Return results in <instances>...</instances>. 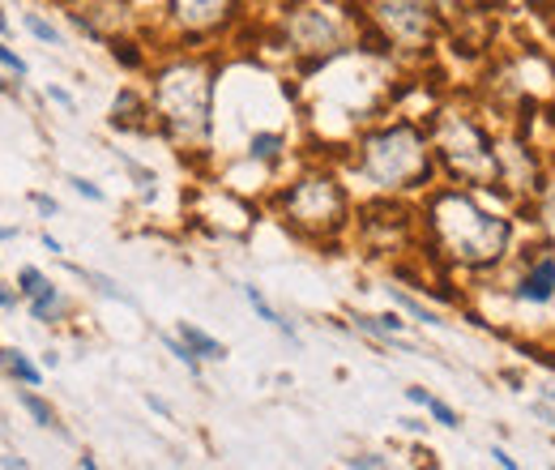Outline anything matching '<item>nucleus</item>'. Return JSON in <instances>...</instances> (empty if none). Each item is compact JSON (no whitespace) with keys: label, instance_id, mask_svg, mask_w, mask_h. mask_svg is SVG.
Listing matches in <instances>:
<instances>
[{"label":"nucleus","instance_id":"f257e3e1","mask_svg":"<svg viewBox=\"0 0 555 470\" xmlns=\"http://www.w3.org/2000/svg\"><path fill=\"white\" fill-rule=\"evenodd\" d=\"M214 90L218 61L202 52H176L150 68L154 134L167 137L180 154L206 150L214 137Z\"/></svg>","mask_w":555,"mask_h":470},{"label":"nucleus","instance_id":"f03ea898","mask_svg":"<svg viewBox=\"0 0 555 470\" xmlns=\"http://www.w3.org/2000/svg\"><path fill=\"white\" fill-rule=\"evenodd\" d=\"M350 167L380 198L418 193L440 172L436 150H431V134L423 125H415V120H406V116L363 129L359 141H354V150H350Z\"/></svg>","mask_w":555,"mask_h":470},{"label":"nucleus","instance_id":"7ed1b4c3","mask_svg":"<svg viewBox=\"0 0 555 470\" xmlns=\"http://www.w3.org/2000/svg\"><path fill=\"white\" fill-rule=\"evenodd\" d=\"M423 227L431 253L457 266H491L508 249V218L483 209L466 189H436L423 205Z\"/></svg>","mask_w":555,"mask_h":470},{"label":"nucleus","instance_id":"20e7f679","mask_svg":"<svg viewBox=\"0 0 555 470\" xmlns=\"http://www.w3.org/2000/svg\"><path fill=\"white\" fill-rule=\"evenodd\" d=\"M274 214L291 236L308 244H338L354 223L350 189L334 167H304L274 193Z\"/></svg>","mask_w":555,"mask_h":470},{"label":"nucleus","instance_id":"39448f33","mask_svg":"<svg viewBox=\"0 0 555 470\" xmlns=\"http://www.w3.org/2000/svg\"><path fill=\"white\" fill-rule=\"evenodd\" d=\"M363 35V0H295L282 13V43L304 65H325Z\"/></svg>","mask_w":555,"mask_h":470},{"label":"nucleus","instance_id":"423d86ee","mask_svg":"<svg viewBox=\"0 0 555 470\" xmlns=\"http://www.w3.org/2000/svg\"><path fill=\"white\" fill-rule=\"evenodd\" d=\"M431 150L444 176H453L457 185H491L500 180V154L487 129L470 116V112H436L431 120Z\"/></svg>","mask_w":555,"mask_h":470},{"label":"nucleus","instance_id":"0eeeda50","mask_svg":"<svg viewBox=\"0 0 555 470\" xmlns=\"http://www.w3.org/2000/svg\"><path fill=\"white\" fill-rule=\"evenodd\" d=\"M363 17L389 52H427L440 35V9L427 0H363Z\"/></svg>","mask_w":555,"mask_h":470},{"label":"nucleus","instance_id":"6e6552de","mask_svg":"<svg viewBox=\"0 0 555 470\" xmlns=\"http://www.w3.org/2000/svg\"><path fill=\"white\" fill-rule=\"evenodd\" d=\"M167 4V22L184 43H206L227 35V26H235L240 17V0H163Z\"/></svg>","mask_w":555,"mask_h":470},{"label":"nucleus","instance_id":"1a4fd4ad","mask_svg":"<svg viewBox=\"0 0 555 470\" xmlns=\"http://www.w3.org/2000/svg\"><path fill=\"white\" fill-rule=\"evenodd\" d=\"M107 125L116 134H150L154 129V107H150V94H141L133 86H125L116 99H112V116Z\"/></svg>","mask_w":555,"mask_h":470},{"label":"nucleus","instance_id":"9d476101","mask_svg":"<svg viewBox=\"0 0 555 470\" xmlns=\"http://www.w3.org/2000/svg\"><path fill=\"white\" fill-rule=\"evenodd\" d=\"M13 398H17V406L26 410V419H30L35 428H43V432H56L61 441H69V428L61 423V410L48 403V398H43L35 385H17V390H13Z\"/></svg>","mask_w":555,"mask_h":470},{"label":"nucleus","instance_id":"9b49d317","mask_svg":"<svg viewBox=\"0 0 555 470\" xmlns=\"http://www.w3.org/2000/svg\"><path fill=\"white\" fill-rule=\"evenodd\" d=\"M26 317L39 321V326H61V321L69 317V300H65V291L48 278V282L26 300Z\"/></svg>","mask_w":555,"mask_h":470},{"label":"nucleus","instance_id":"f8f14e48","mask_svg":"<svg viewBox=\"0 0 555 470\" xmlns=\"http://www.w3.org/2000/svg\"><path fill=\"white\" fill-rule=\"evenodd\" d=\"M521 304H547L555 295V257H539V262H530L526 269V278L517 282V291H513Z\"/></svg>","mask_w":555,"mask_h":470},{"label":"nucleus","instance_id":"ddd939ff","mask_svg":"<svg viewBox=\"0 0 555 470\" xmlns=\"http://www.w3.org/2000/svg\"><path fill=\"white\" fill-rule=\"evenodd\" d=\"M0 372L13 381V385H43V364H35L22 346H0Z\"/></svg>","mask_w":555,"mask_h":470},{"label":"nucleus","instance_id":"4468645a","mask_svg":"<svg viewBox=\"0 0 555 470\" xmlns=\"http://www.w3.org/2000/svg\"><path fill=\"white\" fill-rule=\"evenodd\" d=\"M65 266H69V274L73 278H81L90 291H99L103 300H116V304H129V308H138V300L116 282V278H107V274H99V269H86V266H77V262H69V257H61Z\"/></svg>","mask_w":555,"mask_h":470},{"label":"nucleus","instance_id":"2eb2a0df","mask_svg":"<svg viewBox=\"0 0 555 470\" xmlns=\"http://www.w3.org/2000/svg\"><path fill=\"white\" fill-rule=\"evenodd\" d=\"M240 295L248 300V308H253V313H257V317H261V321H266L270 330H278V334L286 338V342H299V334H295V326H291V321H286V317L278 313L274 304H270V300H266V295H261V291H257L253 282H240Z\"/></svg>","mask_w":555,"mask_h":470},{"label":"nucleus","instance_id":"dca6fc26","mask_svg":"<svg viewBox=\"0 0 555 470\" xmlns=\"http://www.w3.org/2000/svg\"><path fill=\"white\" fill-rule=\"evenodd\" d=\"M248 158L261 163V167H278L286 158V134L278 129H261V134L248 137Z\"/></svg>","mask_w":555,"mask_h":470},{"label":"nucleus","instance_id":"f3484780","mask_svg":"<svg viewBox=\"0 0 555 470\" xmlns=\"http://www.w3.org/2000/svg\"><path fill=\"white\" fill-rule=\"evenodd\" d=\"M176 334L197 351V359H202V364H218V359H227V346H222L214 334H206L202 326H193V321H180V330H176Z\"/></svg>","mask_w":555,"mask_h":470},{"label":"nucleus","instance_id":"a211bd4d","mask_svg":"<svg viewBox=\"0 0 555 470\" xmlns=\"http://www.w3.org/2000/svg\"><path fill=\"white\" fill-rule=\"evenodd\" d=\"M22 26H26L43 48H65V35H61L43 13H22Z\"/></svg>","mask_w":555,"mask_h":470},{"label":"nucleus","instance_id":"6ab92c4d","mask_svg":"<svg viewBox=\"0 0 555 470\" xmlns=\"http://www.w3.org/2000/svg\"><path fill=\"white\" fill-rule=\"evenodd\" d=\"M389 295H393V304H398L402 313H411V317H415V321H423V326H444V321H440V317H436V313H431L423 300H415V295H406V291H398V287H389Z\"/></svg>","mask_w":555,"mask_h":470},{"label":"nucleus","instance_id":"aec40b11","mask_svg":"<svg viewBox=\"0 0 555 470\" xmlns=\"http://www.w3.org/2000/svg\"><path fill=\"white\" fill-rule=\"evenodd\" d=\"M107 48H112V61H120L125 68H145V65H150V56L141 52L133 39H120V35H116V39H107Z\"/></svg>","mask_w":555,"mask_h":470},{"label":"nucleus","instance_id":"412c9836","mask_svg":"<svg viewBox=\"0 0 555 470\" xmlns=\"http://www.w3.org/2000/svg\"><path fill=\"white\" fill-rule=\"evenodd\" d=\"M163 346H167V351H171V355H176V359H180V364H184V368H189V372L202 381V359H197V351H193L184 338H180V334H163Z\"/></svg>","mask_w":555,"mask_h":470},{"label":"nucleus","instance_id":"4be33fe9","mask_svg":"<svg viewBox=\"0 0 555 470\" xmlns=\"http://www.w3.org/2000/svg\"><path fill=\"white\" fill-rule=\"evenodd\" d=\"M0 68H4L9 77H17V81H26V77H30V65L9 48V39H4V35H0Z\"/></svg>","mask_w":555,"mask_h":470},{"label":"nucleus","instance_id":"5701e85b","mask_svg":"<svg viewBox=\"0 0 555 470\" xmlns=\"http://www.w3.org/2000/svg\"><path fill=\"white\" fill-rule=\"evenodd\" d=\"M13 282H17L22 300H30V295H35V291H39V287L48 282V274H43L39 266H22V269H17V278H13Z\"/></svg>","mask_w":555,"mask_h":470},{"label":"nucleus","instance_id":"b1692460","mask_svg":"<svg viewBox=\"0 0 555 470\" xmlns=\"http://www.w3.org/2000/svg\"><path fill=\"white\" fill-rule=\"evenodd\" d=\"M69 185H73V193H77V198H86V202H94V205L107 202V193H103L94 180H86V176H69Z\"/></svg>","mask_w":555,"mask_h":470},{"label":"nucleus","instance_id":"393cba45","mask_svg":"<svg viewBox=\"0 0 555 470\" xmlns=\"http://www.w3.org/2000/svg\"><path fill=\"white\" fill-rule=\"evenodd\" d=\"M17 308H26L17 282H4V278H0V313H17Z\"/></svg>","mask_w":555,"mask_h":470},{"label":"nucleus","instance_id":"a878e982","mask_svg":"<svg viewBox=\"0 0 555 470\" xmlns=\"http://www.w3.org/2000/svg\"><path fill=\"white\" fill-rule=\"evenodd\" d=\"M427 415H431L440 428H457V410L449 403H440V398H427Z\"/></svg>","mask_w":555,"mask_h":470},{"label":"nucleus","instance_id":"bb28decb","mask_svg":"<svg viewBox=\"0 0 555 470\" xmlns=\"http://www.w3.org/2000/svg\"><path fill=\"white\" fill-rule=\"evenodd\" d=\"M30 205H35L43 218H56V214H61V202H56L52 193H30Z\"/></svg>","mask_w":555,"mask_h":470},{"label":"nucleus","instance_id":"cd10ccee","mask_svg":"<svg viewBox=\"0 0 555 470\" xmlns=\"http://www.w3.org/2000/svg\"><path fill=\"white\" fill-rule=\"evenodd\" d=\"M347 467L380 470V467H389V458H380V454H354V458H347Z\"/></svg>","mask_w":555,"mask_h":470},{"label":"nucleus","instance_id":"c85d7f7f","mask_svg":"<svg viewBox=\"0 0 555 470\" xmlns=\"http://www.w3.org/2000/svg\"><path fill=\"white\" fill-rule=\"evenodd\" d=\"M43 94H48V99H52V103H61V107H65V112H77V99H73L69 90H65V86H48V90H43Z\"/></svg>","mask_w":555,"mask_h":470},{"label":"nucleus","instance_id":"c756f323","mask_svg":"<svg viewBox=\"0 0 555 470\" xmlns=\"http://www.w3.org/2000/svg\"><path fill=\"white\" fill-rule=\"evenodd\" d=\"M0 94H4V99H17V94H22V81H17V77L9 81V77H4V68H0Z\"/></svg>","mask_w":555,"mask_h":470},{"label":"nucleus","instance_id":"7c9ffc66","mask_svg":"<svg viewBox=\"0 0 555 470\" xmlns=\"http://www.w3.org/2000/svg\"><path fill=\"white\" fill-rule=\"evenodd\" d=\"M543 227H547V236H552V244H555V193L547 198V205H543Z\"/></svg>","mask_w":555,"mask_h":470},{"label":"nucleus","instance_id":"2f4dec72","mask_svg":"<svg viewBox=\"0 0 555 470\" xmlns=\"http://www.w3.org/2000/svg\"><path fill=\"white\" fill-rule=\"evenodd\" d=\"M39 240H43V249H48V253H52V257H65V244H61V240H56V236H52V231H43V236H39Z\"/></svg>","mask_w":555,"mask_h":470},{"label":"nucleus","instance_id":"473e14b6","mask_svg":"<svg viewBox=\"0 0 555 470\" xmlns=\"http://www.w3.org/2000/svg\"><path fill=\"white\" fill-rule=\"evenodd\" d=\"M0 467H4V470H26L30 462H26L22 454H4V458H0Z\"/></svg>","mask_w":555,"mask_h":470},{"label":"nucleus","instance_id":"72a5a7b5","mask_svg":"<svg viewBox=\"0 0 555 470\" xmlns=\"http://www.w3.org/2000/svg\"><path fill=\"white\" fill-rule=\"evenodd\" d=\"M406 398H411L415 406H427V398H431V394H427L423 385H411V390H406Z\"/></svg>","mask_w":555,"mask_h":470},{"label":"nucleus","instance_id":"f704fd0d","mask_svg":"<svg viewBox=\"0 0 555 470\" xmlns=\"http://www.w3.org/2000/svg\"><path fill=\"white\" fill-rule=\"evenodd\" d=\"M427 4H431V9H440V13H453L462 0H427Z\"/></svg>","mask_w":555,"mask_h":470},{"label":"nucleus","instance_id":"c9c22d12","mask_svg":"<svg viewBox=\"0 0 555 470\" xmlns=\"http://www.w3.org/2000/svg\"><path fill=\"white\" fill-rule=\"evenodd\" d=\"M0 35H4V39H13V22H9V13H4V9H0Z\"/></svg>","mask_w":555,"mask_h":470},{"label":"nucleus","instance_id":"e433bc0d","mask_svg":"<svg viewBox=\"0 0 555 470\" xmlns=\"http://www.w3.org/2000/svg\"><path fill=\"white\" fill-rule=\"evenodd\" d=\"M145 406H150V410H158V415H171V406L163 403V398H145Z\"/></svg>","mask_w":555,"mask_h":470},{"label":"nucleus","instance_id":"4c0bfd02","mask_svg":"<svg viewBox=\"0 0 555 470\" xmlns=\"http://www.w3.org/2000/svg\"><path fill=\"white\" fill-rule=\"evenodd\" d=\"M491 458H495V462H500V467H508V470L517 467V462H513V458H508V454H504V449H495V454H491Z\"/></svg>","mask_w":555,"mask_h":470},{"label":"nucleus","instance_id":"58836bf2","mask_svg":"<svg viewBox=\"0 0 555 470\" xmlns=\"http://www.w3.org/2000/svg\"><path fill=\"white\" fill-rule=\"evenodd\" d=\"M4 240H17V227H4V223H0V244H4Z\"/></svg>","mask_w":555,"mask_h":470}]
</instances>
